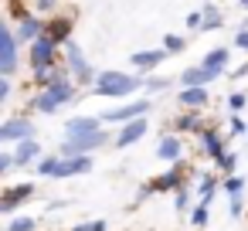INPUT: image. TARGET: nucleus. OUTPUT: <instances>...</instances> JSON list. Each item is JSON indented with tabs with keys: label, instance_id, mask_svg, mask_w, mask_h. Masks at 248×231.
I'll use <instances>...</instances> for the list:
<instances>
[{
	"label": "nucleus",
	"instance_id": "1",
	"mask_svg": "<svg viewBox=\"0 0 248 231\" xmlns=\"http://www.w3.org/2000/svg\"><path fill=\"white\" fill-rule=\"evenodd\" d=\"M140 85H146V82L140 78V72L129 75V72L109 68V72H99V78H95V85H92V95H99V99H126V95H133Z\"/></svg>",
	"mask_w": 248,
	"mask_h": 231
},
{
	"label": "nucleus",
	"instance_id": "2",
	"mask_svg": "<svg viewBox=\"0 0 248 231\" xmlns=\"http://www.w3.org/2000/svg\"><path fill=\"white\" fill-rule=\"evenodd\" d=\"M72 99H75V85H72L58 68H55L51 82L34 95V102H31V106H34V112H41V116H55V112H58L65 102H72Z\"/></svg>",
	"mask_w": 248,
	"mask_h": 231
},
{
	"label": "nucleus",
	"instance_id": "3",
	"mask_svg": "<svg viewBox=\"0 0 248 231\" xmlns=\"http://www.w3.org/2000/svg\"><path fill=\"white\" fill-rule=\"evenodd\" d=\"M109 143V133L106 129H95V133H82V136H65L62 146H58V156H89L92 150L106 146Z\"/></svg>",
	"mask_w": 248,
	"mask_h": 231
},
{
	"label": "nucleus",
	"instance_id": "4",
	"mask_svg": "<svg viewBox=\"0 0 248 231\" xmlns=\"http://www.w3.org/2000/svg\"><path fill=\"white\" fill-rule=\"evenodd\" d=\"M17 34H14V28H0V75H14V68H17Z\"/></svg>",
	"mask_w": 248,
	"mask_h": 231
},
{
	"label": "nucleus",
	"instance_id": "5",
	"mask_svg": "<svg viewBox=\"0 0 248 231\" xmlns=\"http://www.w3.org/2000/svg\"><path fill=\"white\" fill-rule=\"evenodd\" d=\"M65 58H68V68L75 72V78H78L82 85H95L99 72L89 68V62H85V55H82V48H78L75 41H65Z\"/></svg>",
	"mask_w": 248,
	"mask_h": 231
},
{
	"label": "nucleus",
	"instance_id": "6",
	"mask_svg": "<svg viewBox=\"0 0 248 231\" xmlns=\"http://www.w3.org/2000/svg\"><path fill=\"white\" fill-rule=\"evenodd\" d=\"M21 139H34V123L28 116H11L0 126V143H21Z\"/></svg>",
	"mask_w": 248,
	"mask_h": 231
},
{
	"label": "nucleus",
	"instance_id": "7",
	"mask_svg": "<svg viewBox=\"0 0 248 231\" xmlns=\"http://www.w3.org/2000/svg\"><path fill=\"white\" fill-rule=\"evenodd\" d=\"M150 99H136V102H129V106H119V109H112V112H102V123L106 126H112V123H133V119H140V116H146L150 112Z\"/></svg>",
	"mask_w": 248,
	"mask_h": 231
},
{
	"label": "nucleus",
	"instance_id": "8",
	"mask_svg": "<svg viewBox=\"0 0 248 231\" xmlns=\"http://www.w3.org/2000/svg\"><path fill=\"white\" fill-rule=\"evenodd\" d=\"M146 129H150L146 116H140V119H133V123H123V129H119V136H116V146H119V150H126V146L140 143V139L146 136Z\"/></svg>",
	"mask_w": 248,
	"mask_h": 231
},
{
	"label": "nucleus",
	"instance_id": "9",
	"mask_svg": "<svg viewBox=\"0 0 248 231\" xmlns=\"http://www.w3.org/2000/svg\"><path fill=\"white\" fill-rule=\"evenodd\" d=\"M167 55H170L167 48H153V51H133V55H129V65H133V68L143 75V72H153V68H156V65L167 58Z\"/></svg>",
	"mask_w": 248,
	"mask_h": 231
},
{
	"label": "nucleus",
	"instance_id": "10",
	"mask_svg": "<svg viewBox=\"0 0 248 231\" xmlns=\"http://www.w3.org/2000/svg\"><path fill=\"white\" fill-rule=\"evenodd\" d=\"M95 129H106L102 116H75L65 123V136H82V133H95Z\"/></svg>",
	"mask_w": 248,
	"mask_h": 231
},
{
	"label": "nucleus",
	"instance_id": "11",
	"mask_svg": "<svg viewBox=\"0 0 248 231\" xmlns=\"http://www.w3.org/2000/svg\"><path fill=\"white\" fill-rule=\"evenodd\" d=\"M156 156H160V160H170V163H180V156H184V143H180V136H173V133L160 136V143H156Z\"/></svg>",
	"mask_w": 248,
	"mask_h": 231
},
{
	"label": "nucleus",
	"instance_id": "12",
	"mask_svg": "<svg viewBox=\"0 0 248 231\" xmlns=\"http://www.w3.org/2000/svg\"><path fill=\"white\" fill-rule=\"evenodd\" d=\"M14 160H17V167H34L41 160V143L38 139H21L17 150H14Z\"/></svg>",
	"mask_w": 248,
	"mask_h": 231
},
{
	"label": "nucleus",
	"instance_id": "13",
	"mask_svg": "<svg viewBox=\"0 0 248 231\" xmlns=\"http://www.w3.org/2000/svg\"><path fill=\"white\" fill-rule=\"evenodd\" d=\"M14 34H17V41H24V45H28V41H38V38L45 34V24H41V21H38L34 14H24Z\"/></svg>",
	"mask_w": 248,
	"mask_h": 231
},
{
	"label": "nucleus",
	"instance_id": "14",
	"mask_svg": "<svg viewBox=\"0 0 248 231\" xmlns=\"http://www.w3.org/2000/svg\"><path fill=\"white\" fill-rule=\"evenodd\" d=\"M207 102H211V95H207L204 85H184V89H180V106H187V109H204Z\"/></svg>",
	"mask_w": 248,
	"mask_h": 231
},
{
	"label": "nucleus",
	"instance_id": "15",
	"mask_svg": "<svg viewBox=\"0 0 248 231\" xmlns=\"http://www.w3.org/2000/svg\"><path fill=\"white\" fill-rule=\"evenodd\" d=\"M197 139H201V150L211 156V160H221L228 150H224V139L214 133V129H204V133H197Z\"/></svg>",
	"mask_w": 248,
	"mask_h": 231
},
{
	"label": "nucleus",
	"instance_id": "16",
	"mask_svg": "<svg viewBox=\"0 0 248 231\" xmlns=\"http://www.w3.org/2000/svg\"><path fill=\"white\" fill-rule=\"evenodd\" d=\"M31 194H34V184H17V187H11V190H7V197L0 200V211H4V214H11V211H14L21 200H28Z\"/></svg>",
	"mask_w": 248,
	"mask_h": 231
},
{
	"label": "nucleus",
	"instance_id": "17",
	"mask_svg": "<svg viewBox=\"0 0 248 231\" xmlns=\"http://www.w3.org/2000/svg\"><path fill=\"white\" fill-rule=\"evenodd\" d=\"M180 82H184V85H211V82H217V72H211V68H204V65H190V68L180 75Z\"/></svg>",
	"mask_w": 248,
	"mask_h": 231
},
{
	"label": "nucleus",
	"instance_id": "18",
	"mask_svg": "<svg viewBox=\"0 0 248 231\" xmlns=\"http://www.w3.org/2000/svg\"><path fill=\"white\" fill-rule=\"evenodd\" d=\"M201 65L211 68V72H217V75H224V72H228V48H211V51L201 58Z\"/></svg>",
	"mask_w": 248,
	"mask_h": 231
},
{
	"label": "nucleus",
	"instance_id": "19",
	"mask_svg": "<svg viewBox=\"0 0 248 231\" xmlns=\"http://www.w3.org/2000/svg\"><path fill=\"white\" fill-rule=\"evenodd\" d=\"M214 28H221V11H217V4H204V24H201V31H214Z\"/></svg>",
	"mask_w": 248,
	"mask_h": 231
},
{
	"label": "nucleus",
	"instance_id": "20",
	"mask_svg": "<svg viewBox=\"0 0 248 231\" xmlns=\"http://www.w3.org/2000/svg\"><path fill=\"white\" fill-rule=\"evenodd\" d=\"M38 228V217L31 214H17L14 221H7V231H34Z\"/></svg>",
	"mask_w": 248,
	"mask_h": 231
},
{
	"label": "nucleus",
	"instance_id": "21",
	"mask_svg": "<svg viewBox=\"0 0 248 231\" xmlns=\"http://www.w3.org/2000/svg\"><path fill=\"white\" fill-rule=\"evenodd\" d=\"M241 190H245V177H224V194H228V200L241 197Z\"/></svg>",
	"mask_w": 248,
	"mask_h": 231
},
{
	"label": "nucleus",
	"instance_id": "22",
	"mask_svg": "<svg viewBox=\"0 0 248 231\" xmlns=\"http://www.w3.org/2000/svg\"><path fill=\"white\" fill-rule=\"evenodd\" d=\"M214 190H217V180L214 177H204L201 180V204H211L214 200Z\"/></svg>",
	"mask_w": 248,
	"mask_h": 231
},
{
	"label": "nucleus",
	"instance_id": "23",
	"mask_svg": "<svg viewBox=\"0 0 248 231\" xmlns=\"http://www.w3.org/2000/svg\"><path fill=\"white\" fill-rule=\"evenodd\" d=\"M45 31H48V34H51V38H55L58 45H62V41H68V21H58V24H48Z\"/></svg>",
	"mask_w": 248,
	"mask_h": 231
},
{
	"label": "nucleus",
	"instance_id": "24",
	"mask_svg": "<svg viewBox=\"0 0 248 231\" xmlns=\"http://www.w3.org/2000/svg\"><path fill=\"white\" fill-rule=\"evenodd\" d=\"M177 126H180V129H190V133H204V129H201V116H197V112L180 116V119H177Z\"/></svg>",
	"mask_w": 248,
	"mask_h": 231
},
{
	"label": "nucleus",
	"instance_id": "25",
	"mask_svg": "<svg viewBox=\"0 0 248 231\" xmlns=\"http://www.w3.org/2000/svg\"><path fill=\"white\" fill-rule=\"evenodd\" d=\"M214 163H217V170H221L224 177H234V163H238V156H234V153H224V156L214 160Z\"/></svg>",
	"mask_w": 248,
	"mask_h": 231
},
{
	"label": "nucleus",
	"instance_id": "26",
	"mask_svg": "<svg viewBox=\"0 0 248 231\" xmlns=\"http://www.w3.org/2000/svg\"><path fill=\"white\" fill-rule=\"evenodd\" d=\"M163 48L170 55H177V51H184V38L180 34H163Z\"/></svg>",
	"mask_w": 248,
	"mask_h": 231
},
{
	"label": "nucleus",
	"instance_id": "27",
	"mask_svg": "<svg viewBox=\"0 0 248 231\" xmlns=\"http://www.w3.org/2000/svg\"><path fill=\"white\" fill-rule=\"evenodd\" d=\"M190 224H194V228H204V224H207V204H197V207L190 211Z\"/></svg>",
	"mask_w": 248,
	"mask_h": 231
},
{
	"label": "nucleus",
	"instance_id": "28",
	"mask_svg": "<svg viewBox=\"0 0 248 231\" xmlns=\"http://www.w3.org/2000/svg\"><path fill=\"white\" fill-rule=\"evenodd\" d=\"M109 228V221H102V217H95V221H85V224H75L72 231H106Z\"/></svg>",
	"mask_w": 248,
	"mask_h": 231
},
{
	"label": "nucleus",
	"instance_id": "29",
	"mask_svg": "<svg viewBox=\"0 0 248 231\" xmlns=\"http://www.w3.org/2000/svg\"><path fill=\"white\" fill-rule=\"evenodd\" d=\"M228 106H231V112H241V109L248 106V95H245V92H231V99H228Z\"/></svg>",
	"mask_w": 248,
	"mask_h": 231
},
{
	"label": "nucleus",
	"instance_id": "30",
	"mask_svg": "<svg viewBox=\"0 0 248 231\" xmlns=\"http://www.w3.org/2000/svg\"><path fill=\"white\" fill-rule=\"evenodd\" d=\"M167 85H170L167 78H150V82H146V92H150V95H156V92H163Z\"/></svg>",
	"mask_w": 248,
	"mask_h": 231
},
{
	"label": "nucleus",
	"instance_id": "31",
	"mask_svg": "<svg viewBox=\"0 0 248 231\" xmlns=\"http://www.w3.org/2000/svg\"><path fill=\"white\" fill-rule=\"evenodd\" d=\"M245 129H248V126H245V119H241V116L234 112V116H231V136H241Z\"/></svg>",
	"mask_w": 248,
	"mask_h": 231
},
{
	"label": "nucleus",
	"instance_id": "32",
	"mask_svg": "<svg viewBox=\"0 0 248 231\" xmlns=\"http://www.w3.org/2000/svg\"><path fill=\"white\" fill-rule=\"evenodd\" d=\"M173 194H177V197H173V204H177V211H187V187H177Z\"/></svg>",
	"mask_w": 248,
	"mask_h": 231
},
{
	"label": "nucleus",
	"instance_id": "33",
	"mask_svg": "<svg viewBox=\"0 0 248 231\" xmlns=\"http://www.w3.org/2000/svg\"><path fill=\"white\" fill-rule=\"evenodd\" d=\"M234 45L248 51V28H238V31H234Z\"/></svg>",
	"mask_w": 248,
	"mask_h": 231
},
{
	"label": "nucleus",
	"instance_id": "34",
	"mask_svg": "<svg viewBox=\"0 0 248 231\" xmlns=\"http://www.w3.org/2000/svg\"><path fill=\"white\" fill-rule=\"evenodd\" d=\"M7 95H11V78L0 75V102H7Z\"/></svg>",
	"mask_w": 248,
	"mask_h": 231
},
{
	"label": "nucleus",
	"instance_id": "35",
	"mask_svg": "<svg viewBox=\"0 0 248 231\" xmlns=\"http://www.w3.org/2000/svg\"><path fill=\"white\" fill-rule=\"evenodd\" d=\"M55 4H58V0H38V4H34V7H38V11H51Z\"/></svg>",
	"mask_w": 248,
	"mask_h": 231
},
{
	"label": "nucleus",
	"instance_id": "36",
	"mask_svg": "<svg viewBox=\"0 0 248 231\" xmlns=\"http://www.w3.org/2000/svg\"><path fill=\"white\" fill-rule=\"evenodd\" d=\"M238 4H241V7H245V11H248V0H238Z\"/></svg>",
	"mask_w": 248,
	"mask_h": 231
}]
</instances>
